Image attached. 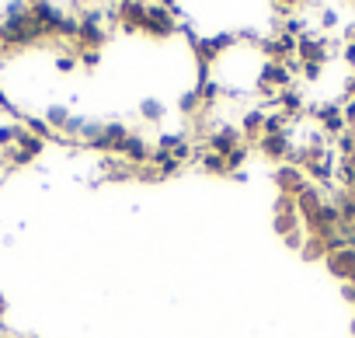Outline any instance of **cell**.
<instances>
[{"mask_svg": "<svg viewBox=\"0 0 355 338\" xmlns=\"http://www.w3.org/2000/svg\"><path fill=\"white\" fill-rule=\"evenodd\" d=\"M185 15L182 4H146V25H143V35L150 39H171L178 28H182V18Z\"/></svg>", "mask_w": 355, "mask_h": 338, "instance_id": "obj_1", "label": "cell"}, {"mask_svg": "<svg viewBox=\"0 0 355 338\" xmlns=\"http://www.w3.org/2000/svg\"><path fill=\"white\" fill-rule=\"evenodd\" d=\"M306 115H310V119L317 122V129H320V133H324V136H327L331 143H334V140H338V136H341V133L348 129V126H345V115H341V101H324V105H310V108H306Z\"/></svg>", "mask_w": 355, "mask_h": 338, "instance_id": "obj_2", "label": "cell"}, {"mask_svg": "<svg viewBox=\"0 0 355 338\" xmlns=\"http://www.w3.org/2000/svg\"><path fill=\"white\" fill-rule=\"evenodd\" d=\"M237 146H244V136H241V129H237V126H230V122H223V126H213V129L206 133V143H202V150H209V153H220V157L234 153Z\"/></svg>", "mask_w": 355, "mask_h": 338, "instance_id": "obj_3", "label": "cell"}, {"mask_svg": "<svg viewBox=\"0 0 355 338\" xmlns=\"http://www.w3.org/2000/svg\"><path fill=\"white\" fill-rule=\"evenodd\" d=\"M275 234L282 237V241H289V237H296V234H306L303 230V223H300V213H296V199H286V196H279L275 199Z\"/></svg>", "mask_w": 355, "mask_h": 338, "instance_id": "obj_4", "label": "cell"}, {"mask_svg": "<svg viewBox=\"0 0 355 338\" xmlns=\"http://www.w3.org/2000/svg\"><path fill=\"white\" fill-rule=\"evenodd\" d=\"M296 60H300V63L324 67V63L331 60V42H327L324 35L306 32V35H300V39H296Z\"/></svg>", "mask_w": 355, "mask_h": 338, "instance_id": "obj_5", "label": "cell"}, {"mask_svg": "<svg viewBox=\"0 0 355 338\" xmlns=\"http://www.w3.org/2000/svg\"><path fill=\"white\" fill-rule=\"evenodd\" d=\"M272 182H275L279 196H286V199H296L310 185L306 175H303V167H296V164H279L275 171H272Z\"/></svg>", "mask_w": 355, "mask_h": 338, "instance_id": "obj_6", "label": "cell"}, {"mask_svg": "<svg viewBox=\"0 0 355 338\" xmlns=\"http://www.w3.org/2000/svg\"><path fill=\"white\" fill-rule=\"evenodd\" d=\"M125 136H129V126H125V122H105L101 133H98L91 143H84V146H87V150H98V153H115Z\"/></svg>", "mask_w": 355, "mask_h": 338, "instance_id": "obj_7", "label": "cell"}, {"mask_svg": "<svg viewBox=\"0 0 355 338\" xmlns=\"http://www.w3.org/2000/svg\"><path fill=\"white\" fill-rule=\"evenodd\" d=\"M115 153H119V160H125L129 167H143V164H150V153H153V150H150V143H146L139 133H129Z\"/></svg>", "mask_w": 355, "mask_h": 338, "instance_id": "obj_8", "label": "cell"}, {"mask_svg": "<svg viewBox=\"0 0 355 338\" xmlns=\"http://www.w3.org/2000/svg\"><path fill=\"white\" fill-rule=\"evenodd\" d=\"M324 265H327V272H331L334 279H341V286H345V282H355V251H352V248L331 251V255L324 258Z\"/></svg>", "mask_w": 355, "mask_h": 338, "instance_id": "obj_9", "label": "cell"}, {"mask_svg": "<svg viewBox=\"0 0 355 338\" xmlns=\"http://www.w3.org/2000/svg\"><path fill=\"white\" fill-rule=\"evenodd\" d=\"M258 81L268 84L272 91H286V87H293V70H289V63H272V60H265L261 70H258Z\"/></svg>", "mask_w": 355, "mask_h": 338, "instance_id": "obj_10", "label": "cell"}, {"mask_svg": "<svg viewBox=\"0 0 355 338\" xmlns=\"http://www.w3.org/2000/svg\"><path fill=\"white\" fill-rule=\"evenodd\" d=\"M143 25H146V4H132V0L119 4V28H122L125 35L143 32Z\"/></svg>", "mask_w": 355, "mask_h": 338, "instance_id": "obj_11", "label": "cell"}, {"mask_svg": "<svg viewBox=\"0 0 355 338\" xmlns=\"http://www.w3.org/2000/svg\"><path fill=\"white\" fill-rule=\"evenodd\" d=\"M254 146H258V153H261V157H268V160H279V164H286V160H289V153H293L289 133H286V136H261Z\"/></svg>", "mask_w": 355, "mask_h": 338, "instance_id": "obj_12", "label": "cell"}, {"mask_svg": "<svg viewBox=\"0 0 355 338\" xmlns=\"http://www.w3.org/2000/svg\"><path fill=\"white\" fill-rule=\"evenodd\" d=\"M275 105H279V112H286L289 119H303V115H306V98H303V91H300L296 84L286 87V91H279Z\"/></svg>", "mask_w": 355, "mask_h": 338, "instance_id": "obj_13", "label": "cell"}, {"mask_svg": "<svg viewBox=\"0 0 355 338\" xmlns=\"http://www.w3.org/2000/svg\"><path fill=\"white\" fill-rule=\"evenodd\" d=\"M261 126H265V112L261 108H248L244 115H241V136H244V143L251 146V143H258L261 140Z\"/></svg>", "mask_w": 355, "mask_h": 338, "instance_id": "obj_14", "label": "cell"}, {"mask_svg": "<svg viewBox=\"0 0 355 338\" xmlns=\"http://www.w3.org/2000/svg\"><path fill=\"white\" fill-rule=\"evenodd\" d=\"M300 255H303L306 262H324V258H327V241H324V237H317V234H306V241H303Z\"/></svg>", "mask_w": 355, "mask_h": 338, "instance_id": "obj_15", "label": "cell"}, {"mask_svg": "<svg viewBox=\"0 0 355 338\" xmlns=\"http://www.w3.org/2000/svg\"><path fill=\"white\" fill-rule=\"evenodd\" d=\"M199 167H202L206 175L227 178V167H223V157H220V153H209V150H202V153H199Z\"/></svg>", "mask_w": 355, "mask_h": 338, "instance_id": "obj_16", "label": "cell"}, {"mask_svg": "<svg viewBox=\"0 0 355 338\" xmlns=\"http://www.w3.org/2000/svg\"><path fill=\"white\" fill-rule=\"evenodd\" d=\"M46 122H49L53 133H63L67 122H70V108H67V105H49V108H46Z\"/></svg>", "mask_w": 355, "mask_h": 338, "instance_id": "obj_17", "label": "cell"}, {"mask_svg": "<svg viewBox=\"0 0 355 338\" xmlns=\"http://www.w3.org/2000/svg\"><path fill=\"white\" fill-rule=\"evenodd\" d=\"M15 146H18V150H25L32 160H35V157H42V150H46V143H42V140H35V136H32V133H25V129L18 133Z\"/></svg>", "mask_w": 355, "mask_h": 338, "instance_id": "obj_18", "label": "cell"}, {"mask_svg": "<svg viewBox=\"0 0 355 338\" xmlns=\"http://www.w3.org/2000/svg\"><path fill=\"white\" fill-rule=\"evenodd\" d=\"M248 157H251V146H248V143H244V146H237L234 153H227V157H223V167H227V178L241 171V167H244V160H248Z\"/></svg>", "mask_w": 355, "mask_h": 338, "instance_id": "obj_19", "label": "cell"}, {"mask_svg": "<svg viewBox=\"0 0 355 338\" xmlns=\"http://www.w3.org/2000/svg\"><path fill=\"white\" fill-rule=\"evenodd\" d=\"M164 101H157V98H146V101H139V119L143 122H160L164 119Z\"/></svg>", "mask_w": 355, "mask_h": 338, "instance_id": "obj_20", "label": "cell"}, {"mask_svg": "<svg viewBox=\"0 0 355 338\" xmlns=\"http://www.w3.org/2000/svg\"><path fill=\"white\" fill-rule=\"evenodd\" d=\"M178 108H182V115H199V112H202V98H199V91H196V87L185 91L182 101H178Z\"/></svg>", "mask_w": 355, "mask_h": 338, "instance_id": "obj_21", "label": "cell"}, {"mask_svg": "<svg viewBox=\"0 0 355 338\" xmlns=\"http://www.w3.org/2000/svg\"><path fill=\"white\" fill-rule=\"evenodd\" d=\"M182 143H189V136H185V133H160V136H157V146H160V150H167V153H174Z\"/></svg>", "mask_w": 355, "mask_h": 338, "instance_id": "obj_22", "label": "cell"}, {"mask_svg": "<svg viewBox=\"0 0 355 338\" xmlns=\"http://www.w3.org/2000/svg\"><path fill=\"white\" fill-rule=\"evenodd\" d=\"M18 133H21V122H0V150H8V146H15Z\"/></svg>", "mask_w": 355, "mask_h": 338, "instance_id": "obj_23", "label": "cell"}, {"mask_svg": "<svg viewBox=\"0 0 355 338\" xmlns=\"http://www.w3.org/2000/svg\"><path fill=\"white\" fill-rule=\"evenodd\" d=\"M320 70H324V67H313V63H300V77H303L306 84H317V81H320Z\"/></svg>", "mask_w": 355, "mask_h": 338, "instance_id": "obj_24", "label": "cell"}, {"mask_svg": "<svg viewBox=\"0 0 355 338\" xmlns=\"http://www.w3.org/2000/svg\"><path fill=\"white\" fill-rule=\"evenodd\" d=\"M73 67H77V56H70V53H60V56H56V70H60V74H70Z\"/></svg>", "mask_w": 355, "mask_h": 338, "instance_id": "obj_25", "label": "cell"}, {"mask_svg": "<svg viewBox=\"0 0 355 338\" xmlns=\"http://www.w3.org/2000/svg\"><path fill=\"white\" fill-rule=\"evenodd\" d=\"M320 28H338V11L324 8V11H320Z\"/></svg>", "mask_w": 355, "mask_h": 338, "instance_id": "obj_26", "label": "cell"}, {"mask_svg": "<svg viewBox=\"0 0 355 338\" xmlns=\"http://www.w3.org/2000/svg\"><path fill=\"white\" fill-rule=\"evenodd\" d=\"M341 60L355 67V46H352V42H345V46H341Z\"/></svg>", "mask_w": 355, "mask_h": 338, "instance_id": "obj_27", "label": "cell"}, {"mask_svg": "<svg viewBox=\"0 0 355 338\" xmlns=\"http://www.w3.org/2000/svg\"><path fill=\"white\" fill-rule=\"evenodd\" d=\"M4 314H8V296L0 293V324H4Z\"/></svg>", "mask_w": 355, "mask_h": 338, "instance_id": "obj_28", "label": "cell"}, {"mask_svg": "<svg viewBox=\"0 0 355 338\" xmlns=\"http://www.w3.org/2000/svg\"><path fill=\"white\" fill-rule=\"evenodd\" d=\"M21 338H39V335H21Z\"/></svg>", "mask_w": 355, "mask_h": 338, "instance_id": "obj_29", "label": "cell"}, {"mask_svg": "<svg viewBox=\"0 0 355 338\" xmlns=\"http://www.w3.org/2000/svg\"><path fill=\"white\" fill-rule=\"evenodd\" d=\"M352 335H355V321H352Z\"/></svg>", "mask_w": 355, "mask_h": 338, "instance_id": "obj_30", "label": "cell"}, {"mask_svg": "<svg viewBox=\"0 0 355 338\" xmlns=\"http://www.w3.org/2000/svg\"><path fill=\"white\" fill-rule=\"evenodd\" d=\"M352 230H355V227H352Z\"/></svg>", "mask_w": 355, "mask_h": 338, "instance_id": "obj_31", "label": "cell"}]
</instances>
